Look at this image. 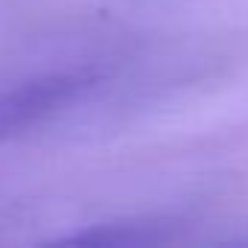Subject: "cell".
<instances>
[{
  "instance_id": "2",
  "label": "cell",
  "mask_w": 248,
  "mask_h": 248,
  "mask_svg": "<svg viewBox=\"0 0 248 248\" xmlns=\"http://www.w3.org/2000/svg\"><path fill=\"white\" fill-rule=\"evenodd\" d=\"M167 239L164 228L155 222H108V225H93L88 231L70 233L62 242L67 245H108V248H123V245H152Z\"/></svg>"
},
{
  "instance_id": "1",
  "label": "cell",
  "mask_w": 248,
  "mask_h": 248,
  "mask_svg": "<svg viewBox=\"0 0 248 248\" xmlns=\"http://www.w3.org/2000/svg\"><path fill=\"white\" fill-rule=\"evenodd\" d=\"M102 82L99 70H56L0 91V143L38 129L50 117L85 99Z\"/></svg>"
}]
</instances>
